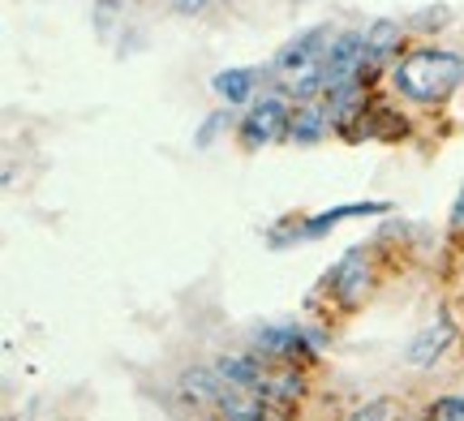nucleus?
I'll list each match as a JSON object with an SVG mask.
<instances>
[{
    "label": "nucleus",
    "mask_w": 464,
    "mask_h": 421,
    "mask_svg": "<svg viewBox=\"0 0 464 421\" xmlns=\"http://www.w3.org/2000/svg\"><path fill=\"white\" fill-rule=\"evenodd\" d=\"M392 82L404 100L413 103H448L464 82V61L456 52H443V48H413L404 61L396 65Z\"/></svg>",
    "instance_id": "1"
},
{
    "label": "nucleus",
    "mask_w": 464,
    "mask_h": 421,
    "mask_svg": "<svg viewBox=\"0 0 464 421\" xmlns=\"http://www.w3.org/2000/svg\"><path fill=\"white\" fill-rule=\"evenodd\" d=\"M365 61H370V43H365V31H340L327 43V56H323V69H318V78H323V95H332L335 86L353 82V78H362L365 73Z\"/></svg>",
    "instance_id": "2"
},
{
    "label": "nucleus",
    "mask_w": 464,
    "mask_h": 421,
    "mask_svg": "<svg viewBox=\"0 0 464 421\" xmlns=\"http://www.w3.org/2000/svg\"><path fill=\"white\" fill-rule=\"evenodd\" d=\"M335 34L327 26H310V31H301L297 39H288L280 52H276V61L271 69L284 73V78H301V73H310V69L323 65V56H327V43H332Z\"/></svg>",
    "instance_id": "3"
},
{
    "label": "nucleus",
    "mask_w": 464,
    "mask_h": 421,
    "mask_svg": "<svg viewBox=\"0 0 464 421\" xmlns=\"http://www.w3.org/2000/svg\"><path fill=\"white\" fill-rule=\"evenodd\" d=\"M323 340L318 336H305L301 327H293V322H271V327H258L254 331V349L266 357V361H305V357L314 353Z\"/></svg>",
    "instance_id": "4"
},
{
    "label": "nucleus",
    "mask_w": 464,
    "mask_h": 421,
    "mask_svg": "<svg viewBox=\"0 0 464 421\" xmlns=\"http://www.w3.org/2000/svg\"><path fill=\"white\" fill-rule=\"evenodd\" d=\"M288 108H284L280 100H263L254 103L246 112V120H241V142H246L249 151H258V147H271V142H280V138H288Z\"/></svg>",
    "instance_id": "5"
},
{
    "label": "nucleus",
    "mask_w": 464,
    "mask_h": 421,
    "mask_svg": "<svg viewBox=\"0 0 464 421\" xmlns=\"http://www.w3.org/2000/svg\"><path fill=\"white\" fill-rule=\"evenodd\" d=\"M365 288H370V267H365V254L362 250H348L340 258V267L332 271V292L340 297L344 310H357L365 297Z\"/></svg>",
    "instance_id": "6"
},
{
    "label": "nucleus",
    "mask_w": 464,
    "mask_h": 421,
    "mask_svg": "<svg viewBox=\"0 0 464 421\" xmlns=\"http://www.w3.org/2000/svg\"><path fill=\"white\" fill-rule=\"evenodd\" d=\"M327 129H332V108L327 103H301L293 112V120H288V142L314 147V142H323Z\"/></svg>",
    "instance_id": "7"
},
{
    "label": "nucleus",
    "mask_w": 464,
    "mask_h": 421,
    "mask_svg": "<svg viewBox=\"0 0 464 421\" xmlns=\"http://www.w3.org/2000/svg\"><path fill=\"white\" fill-rule=\"evenodd\" d=\"M451 336H456V331H451V322L439 319L434 327H426V331L409 344V361H413V366H434V361L451 349Z\"/></svg>",
    "instance_id": "8"
},
{
    "label": "nucleus",
    "mask_w": 464,
    "mask_h": 421,
    "mask_svg": "<svg viewBox=\"0 0 464 421\" xmlns=\"http://www.w3.org/2000/svg\"><path fill=\"white\" fill-rule=\"evenodd\" d=\"M387 211V203H353V206H332V211H323V215H310L305 224H301V233L305 236H323L327 228H335V224H344V219H357V215H382Z\"/></svg>",
    "instance_id": "9"
},
{
    "label": "nucleus",
    "mask_w": 464,
    "mask_h": 421,
    "mask_svg": "<svg viewBox=\"0 0 464 421\" xmlns=\"http://www.w3.org/2000/svg\"><path fill=\"white\" fill-rule=\"evenodd\" d=\"M254 82H258V73H254V69H224V73L211 78L216 95L219 100H228V103H246L249 95H254Z\"/></svg>",
    "instance_id": "10"
},
{
    "label": "nucleus",
    "mask_w": 464,
    "mask_h": 421,
    "mask_svg": "<svg viewBox=\"0 0 464 421\" xmlns=\"http://www.w3.org/2000/svg\"><path fill=\"white\" fill-rule=\"evenodd\" d=\"M400 22H392V17H379V22H370V31H365V43H370V61L374 56H392V52L400 48Z\"/></svg>",
    "instance_id": "11"
},
{
    "label": "nucleus",
    "mask_w": 464,
    "mask_h": 421,
    "mask_svg": "<svg viewBox=\"0 0 464 421\" xmlns=\"http://www.w3.org/2000/svg\"><path fill=\"white\" fill-rule=\"evenodd\" d=\"M426 421H464V396H439L426 408Z\"/></svg>",
    "instance_id": "12"
},
{
    "label": "nucleus",
    "mask_w": 464,
    "mask_h": 421,
    "mask_svg": "<svg viewBox=\"0 0 464 421\" xmlns=\"http://www.w3.org/2000/svg\"><path fill=\"white\" fill-rule=\"evenodd\" d=\"M448 22H451V9H448V5H439V9H421V14H413V22H409V26H413V31H421V34H434L439 26H448Z\"/></svg>",
    "instance_id": "13"
},
{
    "label": "nucleus",
    "mask_w": 464,
    "mask_h": 421,
    "mask_svg": "<svg viewBox=\"0 0 464 421\" xmlns=\"http://www.w3.org/2000/svg\"><path fill=\"white\" fill-rule=\"evenodd\" d=\"M387 400H370V405H362V408H353L344 421H387Z\"/></svg>",
    "instance_id": "14"
},
{
    "label": "nucleus",
    "mask_w": 464,
    "mask_h": 421,
    "mask_svg": "<svg viewBox=\"0 0 464 421\" xmlns=\"http://www.w3.org/2000/svg\"><path fill=\"white\" fill-rule=\"evenodd\" d=\"M228 125V112H216V117H207L202 120V134H198V147H211L216 142V134Z\"/></svg>",
    "instance_id": "15"
},
{
    "label": "nucleus",
    "mask_w": 464,
    "mask_h": 421,
    "mask_svg": "<svg viewBox=\"0 0 464 421\" xmlns=\"http://www.w3.org/2000/svg\"><path fill=\"white\" fill-rule=\"evenodd\" d=\"M448 228H451V233H464V186H460V194H456V203H451Z\"/></svg>",
    "instance_id": "16"
},
{
    "label": "nucleus",
    "mask_w": 464,
    "mask_h": 421,
    "mask_svg": "<svg viewBox=\"0 0 464 421\" xmlns=\"http://www.w3.org/2000/svg\"><path fill=\"white\" fill-rule=\"evenodd\" d=\"M172 5H177L181 14H202V9H207L211 0H172Z\"/></svg>",
    "instance_id": "17"
}]
</instances>
